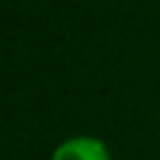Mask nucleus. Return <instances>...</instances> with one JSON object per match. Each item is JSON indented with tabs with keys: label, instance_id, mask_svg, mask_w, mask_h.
Instances as JSON below:
<instances>
[{
	"label": "nucleus",
	"instance_id": "f257e3e1",
	"mask_svg": "<svg viewBox=\"0 0 160 160\" xmlns=\"http://www.w3.org/2000/svg\"><path fill=\"white\" fill-rule=\"evenodd\" d=\"M50 160H110V155H108V148L100 138L78 135V138L62 140L52 150Z\"/></svg>",
	"mask_w": 160,
	"mask_h": 160
}]
</instances>
